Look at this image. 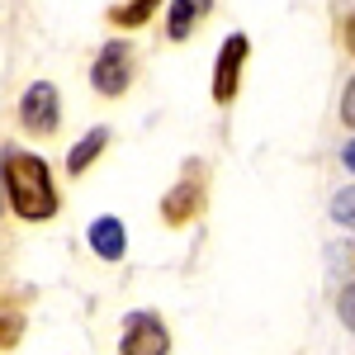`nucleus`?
Masks as SVG:
<instances>
[{
  "label": "nucleus",
  "instance_id": "obj_11",
  "mask_svg": "<svg viewBox=\"0 0 355 355\" xmlns=\"http://www.w3.org/2000/svg\"><path fill=\"white\" fill-rule=\"evenodd\" d=\"M331 218L341 223V227H355V185L351 190H336V199H331Z\"/></svg>",
  "mask_w": 355,
  "mask_h": 355
},
{
  "label": "nucleus",
  "instance_id": "obj_5",
  "mask_svg": "<svg viewBox=\"0 0 355 355\" xmlns=\"http://www.w3.org/2000/svg\"><path fill=\"white\" fill-rule=\"evenodd\" d=\"M251 53V43H246V33H232L227 43H223L218 53V67H214V100L227 105L232 95H237V81H242V62Z\"/></svg>",
  "mask_w": 355,
  "mask_h": 355
},
{
  "label": "nucleus",
  "instance_id": "obj_15",
  "mask_svg": "<svg viewBox=\"0 0 355 355\" xmlns=\"http://www.w3.org/2000/svg\"><path fill=\"white\" fill-rule=\"evenodd\" d=\"M346 48L355 53V15H351V24H346Z\"/></svg>",
  "mask_w": 355,
  "mask_h": 355
},
{
  "label": "nucleus",
  "instance_id": "obj_13",
  "mask_svg": "<svg viewBox=\"0 0 355 355\" xmlns=\"http://www.w3.org/2000/svg\"><path fill=\"white\" fill-rule=\"evenodd\" d=\"M19 341V318H0V346H15Z\"/></svg>",
  "mask_w": 355,
  "mask_h": 355
},
{
  "label": "nucleus",
  "instance_id": "obj_16",
  "mask_svg": "<svg viewBox=\"0 0 355 355\" xmlns=\"http://www.w3.org/2000/svg\"><path fill=\"white\" fill-rule=\"evenodd\" d=\"M346 166H351V171H355V142H351V147H346Z\"/></svg>",
  "mask_w": 355,
  "mask_h": 355
},
{
  "label": "nucleus",
  "instance_id": "obj_3",
  "mask_svg": "<svg viewBox=\"0 0 355 355\" xmlns=\"http://www.w3.org/2000/svg\"><path fill=\"white\" fill-rule=\"evenodd\" d=\"M171 336H166L157 313H128L123 318V355H166Z\"/></svg>",
  "mask_w": 355,
  "mask_h": 355
},
{
  "label": "nucleus",
  "instance_id": "obj_14",
  "mask_svg": "<svg viewBox=\"0 0 355 355\" xmlns=\"http://www.w3.org/2000/svg\"><path fill=\"white\" fill-rule=\"evenodd\" d=\"M341 119H346V123L355 128V81L346 85V100H341Z\"/></svg>",
  "mask_w": 355,
  "mask_h": 355
},
{
  "label": "nucleus",
  "instance_id": "obj_12",
  "mask_svg": "<svg viewBox=\"0 0 355 355\" xmlns=\"http://www.w3.org/2000/svg\"><path fill=\"white\" fill-rule=\"evenodd\" d=\"M336 313H341V322L355 331V284H351V289H341V299H336Z\"/></svg>",
  "mask_w": 355,
  "mask_h": 355
},
{
  "label": "nucleus",
  "instance_id": "obj_1",
  "mask_svg": "<svg viewBox=\"0 0 355 355\" xmlns=\"http://www.w3.org/2000/svg\"><path fill=\"white\" fill-rule=\"evenodd\" d=\"M5 190H10L15 214L28 223H48L57 214V190H53V175H48V162L33 157V152L5 157Z\"/></svg>",
  "mask_w": 355,
  "mask_h": 355
},
{
  "label": "nucleus",
  "instance_id": "obj_8",
  "mask_svg": "<svg viewBox=\"0 0 355 355\" xmlns=\"http://www.w3.org/2000/svg\"><path fill=\"white\" fill-rule=\"evenodd\" d=\"M105 147H110V128H90V133H85L81 142L67 152V171H71V175H85V171H90V162H95Z\"/></svg>",
  "mask_w": 355,
  "mask_h": 355
},
{
  "label": "nucleus",
  "instance_id": "obj_4",
  "mask_svg": "<svg viewBox=\"0 0 355 355\" xmlns=\"http://www.w3.org/2000/svg\"><path fill=\"white\" fill-rule=\"evenodd\" d=\"M128 81H133V53L123 43H110L105 53L95 57V67H90V85L100 95H123Z\"/></svg>",
  "mask_w": 355,
  "mask_h": 355
},
{
  "label": "nucleus",
  "instance_id": "obj_7",
  "mask_svg": "<svg viewBox=\"0 0 355 355\" xmlns=\"http://www.w3.org/2000/svg\"><path fill=\"white\" fill-rule=\"evenodd\" d=\"M90 246H95V256H105V261H123V251H128L123 223L119 218H95L90 223Z\"/></svg>",
  "mask_w": 355,
  "mask_h": 355
},
{
  "label": "nucleus",
  "instance_id": "obj_9",
  "mask_svg": "<svg viewBox=\"0 0 355 355\" xmlns=\"http://www.w3.org/2000/svg\"><path fill=\"white\" fill-rule=\"evenodd\" d=\"M204 10H209V0H175V5H171V19H166V33H171L175 43H180V38H190Z\"/></svg>",
  "mask_w": 355,
  "mask_h": 355
},
{
  "label": "nucleus",
  "instance_id": "obj_6",
  "mask_svg": "<svg viewBox=\"0 0 355 355\" xmlns=\"http://www.w3.org/2000/svg\"><path fill=\"white\" fill-rule=\"evenodd\" d=\"M199 204H204V190H199V180H180L175 190L162 199V218L171 227H185V223L199 214Z\"/></svg>",
  "mask_w": 355,
  "mask_h": 355
},
{
  "label": "nucleus",
  "instance_id": "obj_2",
  "mask_svg": "<svg viewBox=\"0 0 355 355\" xmlns=\"http://www.w3.org/2000/svg\"><path fill=\"white\" fill-rule=\"evenodd\" d=\"M57 119H62L57 85H53V81H33V85L24 90V100H19V123H24L28 133L48 137V133H57Z\"/></svg>",
  "mask_w": 355,
  "mask_h": 355
},
{
  "label": "nucleus",
  "instance_id": "obj_10",
  "mask_svg": "<svg viewBox=\"0 0 355 355\" xmlns=\"http://www.w3.org/2000/svg\"><path fill=\"white\" fill-rule=\"evenodd\" d=\"M162 0H128V5H114L110 10V24H123V28H137L152 19V10H157Z\"/></svg>",
  "mask_w": 355,
  "mask_h": 355
}]
</instances>
